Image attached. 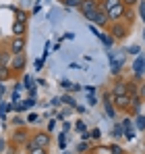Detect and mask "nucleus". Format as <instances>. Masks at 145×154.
<instances>
[{
    "mask_svg": "<svg viewBox=\"0 0 145 154\" xmlns=\"http://www.w3.org/2000/svg\"><path fill=\"white\" fill-rule=\"evenodd\" d=\"M97 6H99V0H83L81 2V6H79V11H81V15L87 19L91 13H96Z\"/></svg>",
    "mask_w": 145,
    "mask_h": 154,
    "instance_id": "nucleus-7",
    "label": "nucleus"
},
{
    "mask_svg": "<svg viewBox=\"0 0 145 154\" xmlns=\"http://www.w3.org/2000/svg\"><path fill=\"white\" fill-rule=\"evenodd\" d=\"M0 54H2V48H0Z\"/></svg>",
    "mask_w": 145,
    "mask_h": 154,
    "instance_id": "nucleus-44",
    "label": "nucleus"
},
{
    "mask_svg": "<svg viewBox=\"0 0 145 154\" xmlns=\"http://www.w3.org/2000/svg\"><path fill=\"white\" fill-rule=\"evenodd\" d=\"M27 140H29L27 129H17V131H15V135H13V142H15V144H25Z\"/></svg>",
    "mask_w": 145,
    "mask_h": 154,
    "instance_id": "nucleus-12",
    "label": "nucleus"
},
{
    "mask_svg": "<svg viewBox=\"0 0 145 154\" xmlns=\"http://www.w3.org/2000/svg\"><path fill=\"white\" fill-rule=\"evenodd\" d=\"M13 125H21V127H23V125H27V121L21 119V117H15V119H13Z\"/></svg>",
    "mask_w": 145,
    "mask_h": 154,
    "instance_id": "nucleus-34",
    "label": "nucleus"
},
{
    "mask_svg": "<svg viewBox=\"0 0 145 154\" xmlns=\"http://www.w3.org/2000/svg\"><path fill=\"white\" fill-rule=\"evenodd\" d=\"M60 2H62V4H64L67 8H79L83 0H60Z\"/></svg>",
    "mask_w": 145,
    "mask_h": 154,
    "instance_id": "nucleus-17",
    "label": "nucleus"
},
{
    "mask_svg": "<svg viewBox=\"0 0 145 154\" xmlns=\"http://www.w3.org/2000/svg\"><path fill=\"white\" fill-rule=\"evenodd\" d=\"M122 133H124V127H122V125H116L114 131H112V135H114V137H120Z\"/></svg>",
    "mask_w": 145,
    "mask_h": 154,
    "instance_id": "nucleus-30",
    "label": "nucleus"
},
{
    "mask_svg": "<svg viewBox=\"0 0 145 154\" xmlns=\"http://www.w3.org/2000/svg\"><path fill=\"white\" fill-rule=\"evenodd\" d=\"M6 112H8V104H6V102H0V119H2V121L6 119Z\"/></svg>",
    "mask_w": 145,
    "mask_h": 154,
    "instance_id": "nucleus-23",
    "label": "nucleus"
},
{
    "mask_svg": "<svg viewBox=\"0 0 145 154\" xmlns=\"http://www.w3.org/2000/svg\"><path fill=\"white\" fill-rule=\"evenodd\" d=\"M133 71H135V79H141L145 73V54H137V58H135V63H133Z\"/></svg>",
    "mask_w": 145,
    "mask_h": 154,
    "instance_id": "nucleus-9",
    "label": "nucleus"
},
{
    "mask_svg": "<svg viewBox=\"0 0 145 154\" xmlns=\"http://www.w3.org/2000/svg\"><path fill=\"white\" fill-rule=\"evenodd\" d=\"M25 65H27V56H25V52H23V54H13V56H10L8 67H10L13 73H21Z\"/></svg>",
    "mask_w": 145,
    "mask_h": 154,
    "instance_id": "nucleus-5",
    "label": "nucleus"
},
{
    "mask_svg": "<svg viewBox=\"0 0 145 154\" xmlns=\"http://www.w3.org/2000/svg\"><path fill=\"white\" fill-rule=\"evenodd\" d=\"M60 104H69V106H72V108H77V102L72 100L69 94H64V96H60Z\"/></svg>",
    "mask_w": 145,
    "mask_h": 154,
    "instance_id": "nucleus-19",
    "label": "nucleus"
},
{
    "mask_svg": "<svg viewBox=\"0 0 145 154\" xmlns=\"http://www.w3.org/2000/svg\"><path fill=\"white\" fill-rule=\"evenodd\" d=\"M110 154H124V150H122L118 144H112L110 146Z\"/></svg>",
    "mask_w": 145,
    "mask_h": 154,
    "instance_id": "nucleus-26",
    "label": "nucleus"
},
{
    "mask_svg": "<svg viewBox=\"0 0 145 154\" xmlns=\"http://www.w3.org/2000/svg\"><path fill=\"white\" fill-rule=\"evenodd\" d=\"M87 21H89V23H93L96 27H108V23H110L108 13H106L102 6H97V11H96V13H91V15L87 17Z\"/></svg>",
    "mask_w": 145,
    "mask_h": 154,
    "instance_id": "nucleus-4",
    "label": "nucleus"
},
{
    "mask_svg": "<svg viewBox=\"0 0 145 154\" xmlns=\"http://www.w3.org/2000/svg\"><path fill=\"white\" fill-rule=\"evenodd\" d=\"M60 85H62L64 90H71V88H72V81H69V79H62V81H60Z\"/></svg>",
    "mask_w": 145,
    "mask_h": 154,
    "instance_id": "nucleus-37",
    "label": "nucleus"
},
{
    "mask_svg": "<svg viewBox=\"0 0 145 154\" xmlns=\"http://www.w3.org/2000/svg\"><path fill=\"white\" fill-rule=\"evenodd\" d=\"M6 50L10 52V54H23L27 50V38L25 35H13L8 40V48Z\"/></svg>",
    "mask_w": 145,
    "mask_h": 154,
    "instance_id": "nucleus-3",
    "label": "nucleus"
},
{
    "mask_svg": "<svg viewBox=\"0 0 145 154\" xmlns=\"http://www.w3.org/2000/svg\"><path fill=\"white\" fill-rule=\"evenodd\" d=\"M21 106H23V110H27V108H31V106H35V96H29V98H25Z\"/></svg>",
    "mask_w": 145,
    "mask_h": 154,
    "instance_id": "nucleus-20",
    "label": "nucleus"
},
{
    "mask_svg": "<svg viewBox=\"0 0 145 154\" xmlns=\"http://www.w3.org/2000/svg\"><path fill=\"white\" fill-rule=\"evenodd\" d=\"M27 154H48V148H31L27 150Z\"/></svg>",
    "mask_w": 145,
    "mask_h": 154,
    "instance_id": "nucleus-27",
    "label": "nucleus"
},
{
    "mask_svg": "<svg viewBox=\"0 0 145 154\" xmlns=\"http://www.w3.org/2000/svg\"><path fill=\"white\" fill-rule=\"evenodd\" d=\"M120 2L126 6V8H131V6H137V2H139V0H120Z\"/></svg>",
    "mask_w": 145,
    "mask_h": 154,
    "instance_id": "nucleus-33",
    "label": "nucleus"
},
{
    "mask_svg": "<svg viewBox=\"0 0 145 154\" xmlns=\"http://www.w3.org/2000/svg\"><path fill=\"white\" fill-rule=\"evenodd\" d=\"M124 13H126V6L120 2V4H116L108 11V19L110 21H124Z\"/></svg>",
    "mask_w": 145,
    "mask_h": 154,
    "instance_id": "nucleus-8",
    "label": "nucleus"
},
{
    "mask_svg": "<svg viewBox=\"0 0 145 154\" xmlns=\"http://www.w3.org/2000/svg\"><path fill=\"white\" fill-rule=\"evenodd\" d=\"M93 154H110V148H106V146H97V148H93Z\"/></svg>",
    "mask_w": 145,
    "mask_h": 154,
    "instance_id": "nucleus-28",
    "label": "nucleus"
},
{
    "mask_svg": "<svg viewBox=\"0 0 145 154\" xmlns=\"http://www.w3.org/2000/svg\"><path fill=\"white\" fill-rule=\"evenodd\" d=\"M8 11H13V13H15V21H21V23H27V21H29V15H27V11H23V8L8 6Z\"/></svg>",
    "mask_w": 145,
    "mask_h": 154,
    "instance_id": "nucleus-10",
    "label": "nucleus"
},
{
    "mask_svg": "<svg viewBox=\"0 0 145 154\" xmlns=\"http://www.w3.org/2000/svg\"><path fill=\"white\" fill-rule=\"evenodd\" d=\"M122 135H124L126 140H133V137H135V131H133V129H124V133H122Z\"/></svg>",
    "mask_w": 145,
    "mask_h": 154,
    "instance_id": "nucleus-36",
    "label": "nucleus"
},
{
    "mask_svg": "<svg viewBox=\"0 0 145 154\" xmlns=\"http://www.w3.org/2000/svg\"><path fill=\"white\" fill-rule=\"evenodd\" d=\"M87 150H89V144H87V140H83V142L77 146V152H79V154H85Z\"/></svg>",
    "mask_w": 145,
    "mask_h": 154,
    "instance_id": "nucleus-22",
    "label": "nucleus"
},
{
    "mask_svg": "<svg viewBox=\"0 0 145 154\" xmlns=\"http://www.w3.org/2000/svg\"><path fill=\"white\" fill-rule=\"evenodd\" d=\"M99 135H102V131L99 129H93V131H89V137H93V140H99Z\"/></svg>",
    "mask_w": 145,
    "mask_h": 154,
    "instance_id": "nucleus-35",
    "label": "nucleus"
},
{
    "mask_svg": "<svg viewBox=\"0 0 145 154\" xmlns=\"http://www.w3.org/2000/svg\"><path fill=\"white\" fill-rule=\"evenodd\" d=\"M129 52H131V54H139V52H141V48H139V46H131V48H129Z\"/></svg>",
    "mask_w": 145,
    "mask_h": 154,
    "instance_id": "nucleus-40",
    "label": "nucleus"
},
{
    "mask_svg": "<svg viewBox=\"0 0 145 154\" xmlns=\"http://www.w3.org/2000/svg\"><path fill=\"white\" fill-rule=\"evenodd\" d=\"M104 108H106V115H108L110 119H114V117H116V108H114V104L110 102V100H108V102H104Z\"/></svg>",
    "mask_w": 145,
    "mask_h": 154,
    "instance_id": "nucleus-16",
    "label": "nucleus"
},
{
    "mask_svg": "<svg viewBox=\"0 0 145 154\" xmlns=\"http://www.w3.org/2000/svg\"><path fill=\"white\" fill-rule=\"evenodd\" d=\"M112 104H114V108H116V110H120V112H126V110H129V106H131V96H129V94L112 96Z\"/></svg>",
    "mask_w": 145,
    "mask_h": 154,
    "instance_id": "nucleus-6",
    "label": "nucleus"
},
{
    "mask_svg": "<svg viewBox=\"0 0 145 154\" xmlns=\"http://www.w3.org/2000/svg\"><path fill=\"white\" fill-rule=\"evenodd\" d=\"M23 88H27V90L33 88V79H31V75H25L23 77Z\"/></svg>",
    "mask_w": 145,
    "mask_h": 154,
    "instance_id": "nucleus-24",
    "label": "nucleus"
},
{
    "mask_svg": "<svg viewBox=\"0 0 145 154\" xmlns=\"http://www.w3.org/2000/svg\"><path fill=\"white\" fill-rule=\"evenodd\" d=\"M75 129H77V131H81V133H85V131H87V127H85V123H83V121H77Z\"/></svg>",
    "mask_w": 145,
    "mask_h": 154,
    "instance_id": "nucleus-31",
    "label": "nucleus"
},
{
    "mask_svg": "<svg viewBox=\"0 0 145 154\" xmlns=\"http://www.w3.org/2000/svg\"><path fill=\"white\" fill-rule=\"evenodd\" d=\"M2 94H4V85H2V81H0V102H2Z\"/></svg>",
    "mask_w": 145,
    "mask_h": 154,
    "instance_id": "nucleus-43",
    "label": "nucleus"
},
{
    "mask_svg": "<svg viewBox=\"0 0 145 154\" xmlns=\"http://www.w3.org/2000/svg\"><path fill=\"white\" fill-rule=\"evenodd\" d=\"M120 94H129V83L126 81H116L112 88V96H120Z\"/></svg>",
    "mask_w": 145,
    "mask_h": 154,
    "instance_id": "nucleus-11",
    "label": "nucleus"
},
{
    "mask_svg": "<svg viewBox=\"0 0 145 154\" xmlns=\"http://www.w3.org/2000/svg\"><path fill=\"white\" fill-rule=\"evenodd\" d=\"M25 121H27V123H37V121H40V115H35V112H29Z\"/></svg>",
    "mask_w": 145,
    "mask_h": 154,
    "instance_id": "nucleus-25",
    "label": "nucleus"
},
{
    "mask_svg": "<svg viewBox=\"0 0 145 154\" xmlns=\"http://www.w3.org/2000/svg\"><path fill=\"white\" fill-rule=\"evenodd\" d=\"M44 69V58H37L35 60V71H42Z\"/></svg>",
    "mask_w": 145,
    "mask_h": 154,
    "instance_id": "nucleus-38",
    "label": "nucleus"
},
{
    "mask_svg": "<svg viewBox=\"0 0 145 154\" xmlns=\"http://www.w3.org/2000/svg\"><path fill=\"white\" fill-rule=\"evenodd\" d=\"M10 77H13L10 67H2V65H0V81L4 83V81H6V79H10Z\"/></svg>",
    "mask_w": 145,
    "mask_h": 154,
    "instance_id": "nucleus-14",
    "label": "nucleus"
},
{
    "mask_svg": "<svg viewBox=\"0 0 145 154\" xmlns=\"http://www.w3.org/2000/svg\"><path fill=\"white\" fill-rule=\"evenodd\" d=\"M137 6H139V17L143 19V23H145V0L143 2H137Z\"/></svg>",
    "mask_w": 145,
    "mask_h": 154,
    "instance_id": "nucleus-29",
    "label": "nucleus"
},
{
    "mask_svg": "<svg viewBox=\"0 0 145 154\" xmlns=\"http://www.w3.org/2000/svg\"><path fill=\"white\" fill-rule=\"evenodd\" d=\"M108 27H110V35L114 40H124L129 35V29H131V27L126 25V21H110Z\"/></svg>",
    "mask_w": 145,
    "mask_h": 154,
    "instance_id": "nucleus-2",
    "label": "nucleus"
},
{
    "mask_svg": "<svg viewBox=\"0 0 145 154\" xmlns=\"http://www.w3.org/2000/svg\"><path fill=\"white\" fill-rule=\"evenodd\" d=\"M4 148H6V140H0V154L4 152Z\"/></svg>",
    "mask_w": 145,
    "mask_h": 154,
    "instance_id": "nucleus-41",
    "label": "nucleus"
},
{
    "mask_svg": "<svg viewBox=\"0 0 145 154\" xmlns=\"http://www.w3.org/2000/svg\"><path fill=\"white\" fill-rule=\"evenodd\" d=\"M54 127H56V123H54V121H50V123H48V129H46V131H54Z\"/></svg>",
    "mask_w": 145,
    "mask_h": 154,
    "instance_id": "nucleus-42",
    "label": "nucleus"
},
{
    "mask_svg": "<svg viewBox=\"0 0 145 154\" xmlns=\"http://www.w3.org/2000/svg\"><path fill=\"white\" fill-rule=\"evenodd\" d=\"M50 144H52L50 131H37V133H33V135L25 142V148H27V150H31V148H50Z\"/></svg>",
    "mask_w": 145,
    "mask_h": 154,
    "instance_id": "nucleus-1",
    "label": "nucleus"
},
{
    "mask_svg": "<svg viewBox=\"0 0 145 154\" xmlns=\"http://www.w3.org/2000/svg\"><path fill=\"white\" fill-rule=\"evenodd\" d=\"M110 60H112V58H110ZM120 69H122V60H112V71H110V73H112V75H118Z\"/></svg>",
    "mask_w": 145,
    "mask_h": 154,
    "instance_id": "nucleus-18",
    "label": "nucleus"
},
{
    "mask_svg": "<svg viewBox=\"0 0 145 154\" xmlns=\"http://www.w3.org/2000/svg\"><path fill=\"white\" fill-rule=\"evenodd\" d=\"M135 125H137V129H139V131H145V115H137Z\"/></svg>",
    "mask_w": 145,
    "mask_h": 154,
    "instance_id": "nucleus-21",
    "label": "nucleus"
},
{
    "mask_svg": "<svg viewBox=\"0 0 145 154\" xmlns=\"http://www.w3.org/2000/svg\"><path fill=\"white\" fill-rule=\"evenodd\" d=\"M58 144H60V148L64 150V146H67V137H64V131H62V133L58 135Z\"/></svg>",
    "mask_w": 145,
    "mask_h": 154,
    "instance_id": "nucleus-32",
    "label": "nucleus"
},
{
    "mask_svg": "<svg viewBox=\"0 0 145 154\" xmlns=\"http://www.w3.org/2000/svg\"><path fill=\"white\" fill-rule=\"evenodd\" d=\"M85 154H87V152H85Z\"/></svg>",
    "mask_w": 145,
    "mask_h": 154,
    "instance_id": "nucleus-46",
    "label": "nucleus"
},
{
    "mask_svg": "<svg viewBox=\"0 0 145 154\" xmlns=\"http://www.w3.org/2000/svg\"><path fill=\"white\" fill-rule=\"evenodd\" d=\"M143 40H145V35H143Z\"/></svg>",
    "mask_w": 145,
    "mask_h": 154,
    "instance_id": "nucleus-45",
    "label": "nucleus"
},
{
    "mask_svg": "<svg viewBox=\"0 0 145 154\" xmlns=\"http://www.w3.org/2000/svg\"><path fill=\"white\" fill-rule=\"evenodd\" d=\"M13 35H27V23L15 21L13 23Z\"/></svg>",
    "mask_w": 145,
    "mask_h": 154,
    "instance_id": "nucleus-13",
    "label": "nucleus"
},
{
    "mask_svg": "<svg viewBox=\"0 0 145 154\" xmlns=\"http://www.w3.org/2000/svg\"><path fill=\"white\" fill-rule=\"evenodd\" d=\"M137 94H139L141 98H145V83H141V85L137 88Z\"/></svg>",
    "mask_w": 145,
    "mask_h": 154,
    "instance_id": "nucleus-39",
    "label": "nucleus"
},
{
    "mask_svg": "<svg viewBox=\"0 0 145 154\" xmlns=\"http://www.w3.org/2000/svg\"><path fill=\"white\" fill-rule=\"evenodd\" d=\"M97 38H99V40H102V44H104V46H108V48L114 44V38H112V35H106L104 31H99V35H97Z\"/></svg>",
    "mask_w": 145,
    "mask_h": 154,
    "instance_id": "nucleus-15",
    "label": "nucleus"
}]
</instances>
